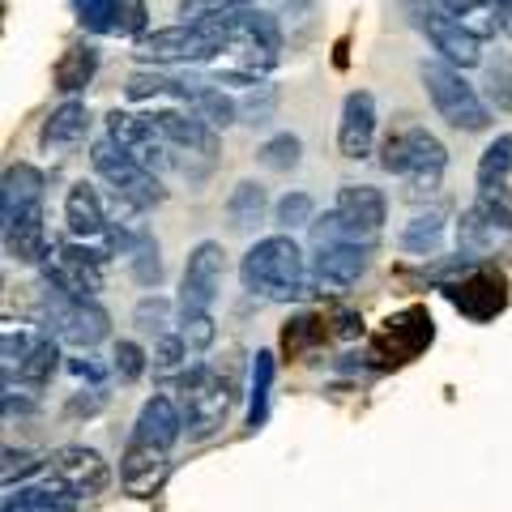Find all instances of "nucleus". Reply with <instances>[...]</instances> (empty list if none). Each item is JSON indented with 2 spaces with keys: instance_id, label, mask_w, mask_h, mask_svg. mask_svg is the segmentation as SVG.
Returning a JSON list of instances; mask_svg holds the SVG:
<instances>
[{
  "instance_id": "1",
  "label": "nucleus",
  "mask_w": 512,
  "mask_h": 512,
  "mask_svg": "<svg viewBox=\"0 0 512 512\" xmlns=\"http://www.w3.org/2000/svg\"><path fill=\"white\" fill-rule=\"evenodd\" d=\"M239 282H244L248 295L291 303L299 295H308V261H303V252L291 235H269V239H256L244 252Z\"/></svg>"
},
{
  "instance_id": "2",
  "label": "nucleus",
  "mask_w": 512,
  "mask_h": 512,
  "mask_svg": "<svg viewBox=\"0 0 512 512\" xmlns=\"http://www.w3.org/2000/svg\"><path fill=\"white\" fill-rule=\"evenodd\" d=\"M180 389V410H184V431L192 440H205L227 423L231 402L239 397V384L231 376H222L214 363H192L188 372L175 380Z\"/></svg>"
},
{
  "instance_id": "3",
  "label": "nucleus",
  "mask_w": 512,
  "mask_h": 512,
  "mask_svg": "<svg viewBox=\"0 0 512 512\" xmlns=\"http://www.w3.org/2000/svg\"><path fill=\"white\" fill-rule=\"evenodd\" d=\"M419 77H423L427 99H431V107H436V116L444 124L461 128V133H483V128L491 124L487 103L478 99V90L448 60H423L419 64Z\"/></svg>"
},
{
  "instance_id": "4",
  "label": "nucleus",
  "mask_w": 512,
  "mask_h": 512,
  "mask_svg": "<svg viewBox=\"0 0 512 512\" xmlns=\"http://www.w3.org/2000/svg\"><path fill=\"white\" fill-rule=\"evenodd\" d=\"M397 9L406 13V22L419 30V35H427V43L436 47L440 60H448L453 69L483 64V39L470 35L457 13H448L440 0H397Z\"/></svg>"
},
{
  "instance_id": "5",
  "label": "nucleus",
  "mask_w": 512,
  "mask_h": 512,
  "mask_svg": "<svg viewBox=\"0 0 512 512\" xmlns=\"http://www.w3.org/2000/svg\"><path fill=\"white\" fill-rule=\"evenodd\" d=\"M90 167L99 171V180L116 192V201H124L128 210H154V205H163V184H158V171L150 167H141L133 154H128L124 146H116L111 137L103 141H94V150H90Z\"/></svg>"
},
{
  "instance_id": "6",
  "label": "nucleus",
  "mask_w": 512,
  "mask_h": 512,
  "mask_svg": "<svg viewBox=\"0 0 512 512\" xmlns=\"http://www.w3.org/2000/svg\"><path fill=\"white\" fill-rule=\"evenodd\" d=\"M43 329L64 346L94 350L111 333V316L94 299H77L56 291V286H43Z\"/></svg>"
},
{
  "instance_id": "7",
  "label": "nucleus",
  "mask_w": 512,
  "mask_h": 512,
  "mask_svg": "<svg viewBox=\"0 0 512 512\" xmlns=\"http://www.w3.org/2000/svg\"><path fill=\"white\" fill-rule=\"evenodd\" d=\"M380 167L393 171V175H402V180H410L414 188L436 192L440 171L448 167V150H444L440 137L427 133V128L410 124V128H402V133H393L389 141H384Z\"/></svg>"
},
{
  "instance_id": "8",
  "label": "nucleus",
  "mask_w": 512,
  "mask_h": 512,
  "mask_svg": "<svg viewBox=\"0 0 512 512\" xmlns=\"http://www.w3.org/2000/svg\"><path fill=\"white\" fill-rule=\"evenodd\" d=\"M60 338L47 329H5L0 350H5V380H18L26 389H43L60 372Z\"/></svg>"
},
{
  "instance_id": "9",
  "label": "nucleus",
  "mask_w": 512,
  "mask_h": 512,
  "mask_svg": "<svg viewBox=\"0 0 512 512\" xmlns=\"http://www.w3.org/2000/svg\"><path fill=\"white\" fill-rule=\"evenodd\" d=\"M107 248H86V244H56L43 256V286H56L64 295L94 299L103 291V261Z\"/></svg>"
},
{
  "instance_id": "10",
  "label": "nucleus",
  "mask_w": 512,
  "mask_h": 512,
  "mask_svg": "<svg viewBox=\"0 0 512 512\" xmlns=\"http://www.w3.org/2000/svg\"><path fill=\"white\" fill-rule=\"evenodd\" d=\"M444 299L453 303V308L474 320V325H487V320H495L504 308H508V282L504 274H495V269H487L483 261H478L466 278H457V282H448L440 286Z\"/></svg>"
},
{
  "instance_id": "11",
  "label": "nucleus",
  "mask_w": 512,
  "mask_h": 512,
  "mask_svg": "<svg viewBox=\"0 0 512 512\" xmlns=\"http://www.w3.org/2000/svg\"><path fill=\"white\" fill-rule=\"evenodd\" d=\"M107 137L116 141V146H124L141 167H150V171H167L175 163V158H171L175 146L163 133H158L154 116H137V111H111V116H107Z\"/></svg>"
},
{
  "instance_id": "12",
  "label": "nucleus",
  "mask_w": 512,
  "mask_h": 512,
  "mask_svg": "<svg viewBox=\"0 0 512 512\" xmlns=\"http://www.w3.org/2000/svg\"><path fill=\"white\" fill-rule=\"evenodd\" d=\"M47 483H56L64 491H73L77 500H90V495H99L111 474H107V461L94 453V448H82V444H69V448H56L52 457H47Z\"/></svg>"
},
{
  "instance_id": "13",
  "label": "nucleus",
  "mask_w": 512,
  "mask_h": 512,
  "mask_svg": "<svg viewBox=\"0 0 512 512\" xmlns=\"http://www.w3.org/2000/svg\"><path fill=\"white\" fill-rule=\"evenodd\" d=\"M222 274H227V252L214 239H205L188 252V265H184V286H180V308L192 312H210L214 299L222 291Z\"/></svg>"
},
{
  "instance_id": "14",
  "label": "nucleus",
  "mask_w": 512,
  "mask_h": 512,
  "mask_svg": "<svg viewBox=\"0 0 512 512\" xmlns=\"http://www.w3.org/2000/svg\"><path fill=\"white\" fill-rule=\"evenodd\" d=\"M316 248V261H312V274L320 286L329 291H350L363 274H367V261H372V248L376 244H359V239H338V244H312Z\"/></svg>"
},
{
  "instance_id": "15",
  "label": "nucleus",
  "mask_w": 512,
  "mask_h": 512,
  "mask_svg": "<svg viewBox=\"0 0 512 512\" xmlns=\"http://www.w3.org/2000/svg\"><path fill=\"white\" fill-rule=\"evenodd\" d=\"M0 231H5V252L22 265H43V256L52 252L43 227V201L22 205L13 214H0Z\"/></svg>"
},
{
  "instance_id": "16",
  "label": "nucleus",
  "mask_w": 512,
  "mask_h": 512,
  "mask_svg": "<svg viewBox=\"0 0 512 512\" xmlns=\"http://www.w3.org/2000/svg\"><path fill=\"white\" fill-rule=\"evenodd\" d=\"M154 124H158V133H163L175 150H184V154H201V158H218L222 150V141H218V128L210 120H201L197 111H154Z\"/></svg>"
},
{
  "instance_id": "17",
  "label": "nucleus",
  "mask_w": 512,
  "mask_h": 512,
  "mask_svg": "<svg viewBox=\"0 0 512 512\" xmlns=\"http://www.w3.org/2000/svg\"><path fill=\"white\" fill-rule=\"evenodd\" d=\"M372 141H376V99L367 90L346 94L342 103V124H338V150L350 163L372 154Z\"/></svg>"
},
{
  "instance_id": "18",
  "label": "nucleus",
  "mask_w": 512,
  "mask_h": 512,
  "mask_svg": "<svg viewBox=\"0 0 512 512\" xmlns=\"http://www.w3.org/2000/svg\"><path fill=\"white\" fill-rule=\"evenodd\" d=\"M167 478V448L146 444V440H128L120 457V483L128 495H154Z\"/></svg>"
},
{
  "instance_id": "19",
  "label": "nucleus",
  "mask_w": 512,
  "mask_h": 512,
  "mask_svg": "<svg viewBox=\"0 0 512 512\" xmlns=\"http://www.w3.org/2000/svg\"><path fill=\"white\" fill-rule=\"evenodd\" d=\"M133 436L137 440H146V444H158V448H175V440L184 436V410L180 402H171V397H150L146 406H141L137 414V427H133Z\"/></svg>"
},
{
  "instance_id": "20",
  "label": "nucleus",
  "mask_w": 512,
  "mask_h": 512,
  "mask_svg": "<svg viewBox=\"0 0 512 512\" xmlns=\"http://www.w3.org/2000/svg\"><path fill=\"white\" fill-rule=\"evenodd\" d=\"M64 222H69V235L73 239H86V244H90V239H103L107 235L111 218H107L94 184H73L69 188V197H64Z\"/></svg>"
},
{
  "instance_id": "21",
  "label": "nucleus",
  "mask_w": 512,
  "mask_h": 512,
  "mask_svg": "<svg viewBox=\"0 0 512 512\" xmlns=\"http://www.w3.org/2000/svg\"><path fill=\"white\" fill-rule=\"evenodd\" d=\"M431 338H436V320H431V312L427 308H406V312L384 320V338L380 342H389L397 355L410 359V355H419V350H427Z\"/></svg>"
},
{
  "instance_id": "22",
  "label": "nucleus",
  "mask_w": 512,
  "mask_h": 512,
  "mask_svg": "<svg viewBox=\"0 0 512 512\" xmlns=\"http://www.w3.org/2000/svg\"><path fill=\"white\" fill-rule=\"evenodd\" d=\"M333 210H338L342 218H350L355 227L380 235L384 218H389V201H384V192L372 188V184H342L338 188V201H333Z\"/></svg>"
},
{
  "instance_id": "23",
  "label": "nucleus",
  "mask_w": 512,
  "mask_h": 512,
  "mask_svg": "<svg viewBox=\"0 0 512 512\" xmlns=\"http://www.w3.org/2000/svg\"><path fill=\"white\" fill-rule=\"evenodd\" d=\"M508 239H512V231H504L500 222H491L478 205H470V210L461 214V222H457V252L474 256V261L491 256L500 244H508Z\"/></svg>"
},
{
  "instance_id": "24",
  "label": "nucleus",
  "mask_w": 512,
  "mask_h": 512,
  "mask_svg": "<svg viewBox=\"0 0 512 512\" xmlns=\"http://www.w3.org/2000/svg\"><path fill=\"white\" fill-rule=\"evenodd\" d=\"M86 128H90V111H86V103L69 99V103H60L52 116L43 120L39 146H43V150H69V146H77V141L86 137Z\"/></svg>"
},
{
  "instance_id": "25",
  "label": "nucleus",
  "mask_w": 512,
  "mask_h": 512,
  "mask_svg": "<svg viewBox=\"0 0 512 512\" xmlns=\"http://www.w3.org/2000/svg\"><path fill=\"white\" fill-rule=\"evenodd\" d=\"M175 99H180L188 111H197L201 120H210L214 128H227V124L239 120V103L231 99V94H222V86H214V82H201V86L184 82Z\"/></svg>"
},
{
  "instance_id": "26",
  "label": "nucleus",
  "mask_w": 512,
  "mask_h": 512,
  "mask_svg": "<svg viewBox=\"0 0 512 512\" xmlns=\"http://www.w3.org/2000/svg\"><path fill=\"white\" fill-rule=\"evenodd\" d=\"M77 508H82V500H77L73 491L43 483V487H18V491L9 487L0 512H77Z\"/></svg>"
},
{
  "instance_id": "27",
  "label": "nucleus",
  "mask_w": 512,
  "mask_h": 512,
  "mask_svg": "<svg viewBox=\"0 0 512 512\" xmlns=\"http://www.w3.org/2000/svg\"><path fill=\"white\" fill-rule=\"evenodd\" d=\"M43 188H47V180L39 167H30V163L5 167V180H0V214H13V210H22V205L43 201Z\"/></svg>"
},
{
  "instance_id": "28",
  "label": "nucleus",
  "mask_w": 512,
  "mask_h": 512,
  "mask_svg": "<svg viewBox=\"0 0 512 512\" xmlns=\"http://www.w3.org/2000/svg\"><path fill=\"white\" fill-rule=\"evenodd\" d=\"M94 69H99V52H94L90 43L69 47V52L60 56V64H56V90H60V94L86 90L90 77H94Z\"/></svg>"
},
{
  "instance_id": "29",
  "label": "nucleus",
  "mask_w": 512,
  "mask_h": 512,
  "mask_svg": "<svg viewBox=\"0 0 512 512\" xmlns=\"http://www.w3.org/2000/svg\"><path fill=\"white\" fill-rule=\"evenodd\" d=\"M448 13H457L461 26L478 39H495L500 35V0H440Z\"/></svg>"
},
{
  "instance_id": "30",
  "label": "nucleus",
  "mask_w": 512,
  "mask_h": 512,
  "mask_svg": "<svg viewBox=\"0 0 512 512\" xmlns=\"http://www.w3.org/2000/svg\"><path fill=\"white\" fill-rule=\"evenodd\" d=\"M269 389H274V355H269V350H256L252 355V380H248V427L265 423Z\"/></svg>"
},
{
  "instance_id": "31",
  "label": "nucleus",
  "mask_w": 512,
  "mask_h": 512,
  "mask_svg": "<svg viewBox=\"0 0 512 512\" xmlns=\"http://www.w3.org/2000/svg\"><path fill=\"white\" fill-rule=\"evenodd\" d=\"M227 218H231L235 231H252L256 222L265 218V188L256 184V180L235 184V192L227 197Z\"/></svg>"
},
{
  "instance_id": "32",
  "label": "nucleus",
  "mask_w": 512,
  "mask_h": 512,
  "mask_svg": "<svg viewBox=\"0 0 512 512\" xmlns=\"http://www.w3.org/2000/svg\"><path fill=\"white\" fill-rule=\"evenodd\" d=\"M444 239V218L440 214H419L406 222V231L397 235V248L410 252V256H436Z\"/></svg>"
},
{
  "instance_id": "33",
  "label": "nucleus",
  "mask_w": 512,
  "mask_h": 512,
  "mask_svg": "<svg viewBox=\"0 0 512 512\" xmlns=\"http://www.w3.org/2000/svg\"><path fill=\"white\" fill-rule=\"evenodd\" d=\"M150 26V9L146 0H111V13H107V35H120V39H141Z\"/></svg>"
},
{
  "instance_id": "34",
  "label": "nucleus",
  "mask_w": 512,
  "mask_h": 512,
  "mask_svg": "<svg viewBox=\"0 0 512 512\" xmlns=\"http://www.w3.org/2000/svg\"><path fill=\"white\" fill-rule=\"evenodd\" d=\"M325 320L312 316V312H299L286 320V329H282V346H286V355H303V350H312L325 342Z\"/></svg>"
},
{
  "instance_id": "35",
  "label": "nucleus",
  "mask_w": 512,
  "mask_h": 512,
  "mask_svg": "<svg viewBox=\"0 0 512 512\" xmlns=\"http://www.w3.org/2000/svg\"><path fill=\"white\" fill-rule=\"evenodd\" d=\"M508 171H512V133L495 137L491 146L483 150V158H478V188L504 184V180H508Z\"/></svg>"
},
{
  "instance_id": "36",
  "label": "nucleus",
  "mask_w": 512,
  "mask_h": 512,
  "mask_svg": "<svg viewBox=\"0 0 512 512\" xmlns=\"http://www.w3.org/2000/svg\"><path fill=\"white\" fill-rule=\"evenodd\" d=\"M299 158H303V141L295 133H278V137H269L265 146L256 150V163L269 167V171H295Z\"/></svg>"
},
{
  "instance_id": "37",
  "label": "nucleus",
  "mask_w": 512,
  "mask_h": 512,
  "mask_svg": "<svg viewBox=\"0 0 512 512\" xmlns=\"http://www.w3.org/2000/svg\"><path fill=\"white\" fill-rule=\"evenodd\" d=\"M180 338L188 346V355H201V350H210L218 329H214V316L210 312H192V308H180Z\"/></svg>"
},
{
  "instance_id": "38",
  "label": "nucleus",
  "mask_w": 512,
  "mask_h": 512,
  "mask_svg": "<svg viewBox=\"0 0 512 512\" xmlns=\"http://www.w3.org/2000/svg\"><path fill=\"white\" fill-rule=\"evenodd\" d=\"M312 214H316V201L308 192H286L274 210V222L282 231H295V227H312Z\"/></svg>"
},
{
  "instance_id": "39",
  "label": "nucleus",
  "mask_w": 512,
  "mask_h": 512,
  "mask_svg": "<svg viewBox=\"0 0 512 512\" xmlns=\"http://www.w3.org/2000/svg\"><path fill=\"white\" fill-rule=\"evenodd\" d=\"M180 86L184 82H175V77H163V73H133L128 77V86H124V94L133 103H141V99H163V94H180Z\"/></svg>"
},
{
  "instance_id": "40",
  "label": "nucleus",
  "mask_w": 512,
  "mask_h": 512,
  "mask_svg": "<svg viewBox=\"0 0 512 512\" xmlns=\"http://www.w3.org/2000/svg\"><path fill=\"white\" fill-rule=\"evenodd\" d=\"M487 99L500 111H512V56H495L487 64Z\"/></svg>"
},
{
  "instance_id": "41",
  "label": "nucleus",
  "mask_w": 512,
  "mask_h": 512,
  "mask_svg": "<svg viewBox=\"0 0 512 512\" xmlns=\"http://www.w3.org/2000/svg\"><path fill=\"white\" fill-rule=\"evenodd\" d=\"M137 325L146 329V333H154V338H163V333H171V299H163V295H146L137 303Z\"/></svg>"
},
{
  "instance_id": "42",
  "label": "nucleus",
  "mask_w": 512,
  "mask_h": 512,
  "mask_svg": "<svg viewBox=\"0 0 512 512\" xmlns=\"http://www.w3.org/2000/svg\"><path fill=\"white\" fill-rule=\"evenodd\" d=\"M39 470H47V457L30 453V448H5V466H0V474H5V487L22 483V478L39 474Z\"/></svg>"
},
{
  "instance_id": "43",
  "label": "nucleus",
  "mask_w": 512,
  "mask_h": 512,
  "mask_svg": "<svg viewBox=\"0 0 512 512\" xmlns=\"http://www.w3.org/2000/svg\"><path fill=\"white\" fill-rule=\"evenodd\" d=\"M478 210H483L491 222H500L504 231H512V192L504 184H495V188H478Z\"/></svg>"
},
{
  "instance_id": "44",
  "label": "nucleus",
  "mask_w": 512,
  "mask_h": 512,
  "mask_svg": "<svg viewBox=\"0 0 512 512\" xmlns=\"http://www.w3.org/2000/svg\"><path fill=\"white\" fill-rule=\"evenodd\" d=\"M133 278L141 286H158V282H163V261H158V244L150 235L133 248Z\"/></svg>"
},
{
  "instance_id": "45",
  "label": "nucleus",
  "mask_w": 512,
  "mask_h": 512,
  "mask_svg": "<svg viewBox=\"0 0 512 512\" xmlns=\"http://www.w3.org/2000/svg\"><path fill=\"white\" fill-rule=\"evenodd\" d=\"M116 376L124 384H133V380L146 376V350H141L137 342H128V338L116 342Z\"/></svg>"
},
{
  "instance_id": "46",
  "label": "nucleus",
  "mask_w": 512,
  "mask_h": 512,
  "mask_svg": "<svg viewBox=\"0 0 512 512\" xmlns=\"http://www.w3.org/2000/svg\"><path fill=\"white\" fill-rule=\"evenodd\" d=\"M274 99H278V94H274V86H256V94H252V99L244 103V107H239V116H244V124H269V120H274Z\"/></svg>"
},
{
  "instance_id": "47",
  "label": "nucleus",
  "mask_w": 512,
  "mask_h": 512,
  "mask_svg": "<svg viewBox=\"0 0 512 512\" xmlns=\"http://www.w3.org/2000/svg\"><path fill=\"white\" fill-rule=\"evenodd\" d=\"M69 5L77 9V18H82V26H86V30H94V35H107L111 0H69Z\"/></svg>"
},
{
  "instance_id": "48",
  "label": "nucleus",
  "mask_w": 512,
  "mask_h": 512,
  "mask_svg": "<svg viewBox=\"0 0 512 512\" xmlns=\"http://www.w3.org/2000/svg\"><path fill=\"white\" fill-rule=\"evenodd\" d=\"M252 0H180V18H214V13H227V9H244Z\"/></svg>"
},
{
  "instance_id": "49",
  "label": "nucleus",
  "mask_w": 512,
  "mask_h": 512,
  "mask_svg": "<svg viewBox=\"0 0 512 512\" xmlns=\"http://www.w3.org/2000/svg\"><path fill=\"white\" fill-rule=\"evenodd\" d=\"M69 372L77 380H86V384H103L107 380V363H99L94 355H77V359H69Z\"/></svg>"
},
{
  "instance_id": "50",
  "label": "nucleus",
  "mask_w": 512,
  "mask_h": 512,
  "mask_svg": "<svg viewBox=\"0 0 512 512\" xmlns=\"http://www.w3.org/2000/svg\"><path fill=\"white\" fill-rule=\"evenodd\" d=\"M329 325H333L329 333H333V338H342V342H350V338H359V333H363L359 312H350V308H338V312H333Z\"/></svg>"
},
{
  "instance_id": "51",
  "label": "nucleus",
  "mask_w": 512,
  "mask_h": 512,
  "mask_svg": "<svg viewBox=\"0 0 512 512\" xmlns=\"http://www.w3.org/2000/svg\"><path fill=\"white\" fill-rule=\"evenodd\" d=\"M64 410H69L73 419H82V414H86V419H90V414H99V410H103V393H99V384H94V389H90L86 397L77 393V397H73V402L64 406Z\"/></svg>"
},
{
  "instance_id": "52",
  "label": "nucleus",
  "mask_w": 512,
  "mask_h": 512,
  "mask_svg": "<svg viewBox=\"0 0 512 512\" xmlns=\"http://www.w3.org/2000/svg\"><path fill=\"white\" fill-rule=\"evenodd\" d=\"M500 30L512 35V0H500Z\"/></svg>"
}]
</instances>
